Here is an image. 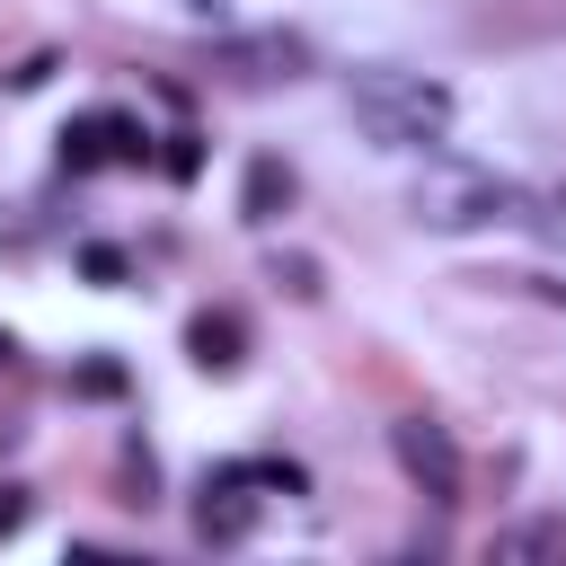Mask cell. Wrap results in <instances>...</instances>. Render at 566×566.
<instances>
[{"label": "cell", "mask_w": 566, "mask_h": 566, "mask_svg": "<svg viewBox=\"0 0 566 566\" xmlns=\"http://www.w3.org/2000/svg\"><path fill=\"white\" fill-rule=\"evenodd\" d=\"M274 203H292V168L256 159V168H248V221H274Z\"/></svg>", "instance_id": "obj_8"}, {"label": "cell", "mask_w": 566, "mask_h": 566, "mask_svg": "<svg viewBox=\"0 0 566 566\" xmlns=\"http://www.w3.org/2000/svg\"><path fill=\"white\" fill-rule=\"evenodd\" d=\"M195 363L203 371H230L239 363V318H195Z\"/></svg>", "instance_id": "obj_9"}, {"label": "cell", "mask_w": 566, "mask_h": 566, "mask_svg": "<svg viewBox=\"0 0 566 566\" xmlns=\"http://www.w3.org/2000/svg\"><path fill=\"white\" fill-rule=\"evenodd\" d=\"M345 115H354V133H363V142L424 159V150H442V142H451L460 97H451L433 71H407V62H363V71L345 80Z\"/></svg>", "instance_id": "obj_1"}, {"label": "cell", "mask_w": 566, "mask_h": 566, "mask_svg": "<svg viewBox=\"0 0 566 566\" xmlns=\"http://www.w3.org/2000/svg\"><path fill=\"white\" fill-rule=\"evenodd\" d=\"M221 62H230L248 88H274V80L292 88V80H310L318 53H310L301 27H230V35H221Z\"/></svg>", "instance_id": "obj_3"}, {"label": "cell", "mask_w": 566, "mask_h": 566, "mask_svg": "<svg viewBox=\"0 0 566 566\" xmlns=\"http://www.w3.org/2000/svg\"><path fill=\"white\" fill-rule=\"evenodd\" d=\"M248 9H256V0H177V18H186V27H212V35H230Z\"/></svg>", "instance_id": "obj_10"}, {"label": "cell", "mask_w": 566, "mask_h": 566, "mask_svg": "<svg viewBox=\"0 0 566 566\" xmlns=\"http://www.w3.org/2000/svg\"><path fill=\"white\" fill-rule=\"evenodd\" d=\"M18 522H27V495H9V486H0V531H18Z\"/></svg>", "instance_id": "obj_11"}, {"label": "cell", "mask_w": 566, "mask_h": 566, "mask_svg": "<svg viewBox=\"0 0 566 566\" xmlns=\"http://www.w3.org/2000/svg\"><path fill=\"white\" fill-rule=\"evenodd\" d=\"M522 177L486 168V159H460V150H424V168L407 177V221L433 230V239H478V230H513L522 221Z\"/></svg>", "instance_id": "obj_2"}, {"label": "cell", "mask_w": 566, "mask_h": 566, "mask_svg": "<svg viewBox=\"0 0 566 566\" xmlns=\"http://www.w3.org/2000/svg\"><path fill=\"white\" fill-rule=\"evenodd\" d=\"M71 142H80V150H71L80 168H88V159H133V124H124V115H88Z\"/></svg>", "instance_id": "obj_7"}, {"label": "cell", "mask_w": 566, "mask_h": 566, "mask_svg": "<svg viewBox=\"0 0 566 566\" xmlns=\"http://www.w3.org/2000/svg\"><path fill=\"white\" fill-rule=\"evenodd\" d=\"M195 531H203V539H248V531H256L248 469H230V478H212V486H203V504H195Z\"/></svg>", "instance_id": "obj_5"}, {"label": "cell", "mask_w": 566, "mask_h": 566, "mask_svg": "<svg viewBox=\"0 0 566 566\" xmlns=\"http://www.w3.org/2000/svg\"><path fill=\"white\" fill-rule=\"evenodd\" d=\"M522 230H531L539 248H566V177H557V186H531V195H522Z\"/></svg>", "instance_id": "obj_6"}, {"label": "cell", "mask_w": 566, "mask_h": 566, "mask_svg": "<svg viewBox=\"0 0 566 566\" xmlns=\"http://www.w3.org/2000/svg\"><path fill=\"white\" fill-rule=\"evenodd\" d=\"M389 451H398V469L433 495V504H460V442H451V424H433V416H398L389 424Z\"/></svg>", "instance_id": "obj_4"}]
</instances>
